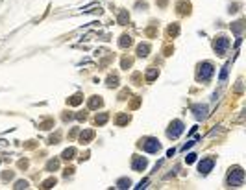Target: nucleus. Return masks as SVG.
Returning a JSON list of instances; mask_svg holds the SVG:
<instances>
[{"instance_id":"8","label":"nucleus","mask_w":246,"mask_h":190,"mask_svg":"<svg viewBox=\"0 0 246 190\" xmlns=\"http://www.w3.org/2000/svg\"><path fill=\"white\" fill-rule=\"evenodd\" d=\"M148 52H150V46L148 44H139V48H137V55L139 57H146Z\"/></svg>"},{"instance_id":"16","label":"nucleus","mask_w":246,"mask_h":190,"mask_svg":"<svg viewBox=\"0 0 246 190\" xmlns=\"http://www.w3.org/2000/svg\"><path fill=\"white\" fill-rule=\"evenodd\" d=\"M80 102H81V96H80V94H76V96H72V98H70V102H69V103H70V105H78Z\"/></svg>"},{"instance_id":"24","label":"nucleus","mask_w":246,"mask_h":190,"mask_svg":"<svg viewBox=\"0 0 246 190\" xmlns=\"http://www.w3.org/2000/svg\"><path fill=\"white\" fill-rule=\"evenodd\" d=\"M26 187H28V183H26V181H20V183H17L15 188H26Z\"/></svg>"},{"instance_id":"13","label":"nucleus","mask_w":246,"mask_h":190,"mask_svg":"<svg viewBox=\"0 0 246 190\" xmlns=\"http://www.w3.org/2000/svg\"><path fill=\"white\" fill-rule=\"evenodd\" d=\"M76 152H74V148H69V150H65L63 152V159L65 161H69V159H72V155H74Z\"/></svg>"},{"instance_id":"22","label":"nucleus","mask_w":246,"mask_h":190,"mask_svg":"<svg viewBox=\"0 0 246 190\" xmlns=\"http://www.w3.org/2000/svg\"><path fill=\"white\" fill-rule=\"evenodd\" d=\"M128 120H130V116H120V118L117 120V124H126Z\"/></svg>"},{"instance_id":"5","label":"nucleus","mask_w":246,"mask_h":190,"mask_svg":"<svg viewBox=\"0 0 246 190\" xmlns=\"http://www.w3.org/2000/svg\"><path fill=\"white\" fill-rule=\"evenodd\" d=\"M213 46H215V52H217L219 55H222V54L226 52V48L230 46V39H226V37H217L215 42H213Z\"/></svg>"},{"instance_id":"23","label":"nucleus","mask_w":246,"mask_h":190,"mask_svg":"<svg viewBox=\"0 0 246 190\" xmlns=\"http://www.w3.org/2000/svg\"><path fill=\"white\" fill-rule=\"evenodd\" d=\"M194 159H196V155H194V153H189V155H187V163H189V164H191V163H194Z\"/></svg>"},{"instance_id":"25","label":"nucleus","mask_w":246,"mask_h":190,"mask_svg":"<svg viewBox=\"0 0 246 190\" xmlns=\"http://www.w3.org/2000/svg\"><path fill=\"white\" fill-rule=\"evenodd\" d=\"M180 7H185V2H181ZM180 13H189V6H187V9H180Z\"/></svg>"},{"instance_id":"15","label":"nucleus","mask_w":246,"mask_h":190,"mask_svg":"<svg viewBox=\"0 0 246 190\" xmlns=\"http://www.w3.org/2000/svg\"><path fill=\"white\" fill-rule=\"evenodd\" d=\"M130 185H131L130 179H120V181H119V188H128Z\"/></svg>"},{"instance_id":"18","label":"nucleus","mask_w":246,"mask_h":190,"mask_svg":"<svg viewBox=\"0 0 246 190\" xmlns=\"http://www.w3.org/2000/svg\"><path fill=\"white\" fill-rule=\"evenodd\" d=\"M156 76H157V68H152V70L148 72V76H146V79H148V81H152V79H154Z\"/></svg>"},{"instance_id":"4","label":"nucleus","mask_w":246,"mask_h":190,"mask_svg":"<svg viewBox=\"0 0 246 190\" xmlns=\"http://www.w3.org/2000/svg\"><path fill=\"white\" fill-rule=\"evenodd\" d=\"M181 133H183V122H181V120H174V122L170 124L169 131H167L169 139H178Z\"/></svg>"},{"instance_id":"9","label":"nucleus","mask_w":246,"mask_h":190,"mask_svg":"<svg viewBox=\"0 0 246 190\" xmlns=\"http://www.w3.org/2000/svg\"><path fill=\"white\" fill-rule=\"evenodd\" d=\"M206 113H207V107H204V105H196V107H194V115H196V118H204Z\"/></svg>"},{"instance_id":"21","label":"nucleus","mask_w":246,"mask_h":190,"mask_svg":"<svg viewBox=\"0 0 246 190\" xmlns=\"http://www.w3.org/2000/svg\"><path fill=\"white\" fill-rule=\"evenodd\" d=\"M169 33L170 35H178V26H170L169 28Z\"/></svg>"},{"instance_id":"6","label":"nucleus","mask_w":246,"mask_h":190,"mask_svg":"<svg viewBox=\"0 0 246 190\" xmlns=\"http://www.w3.org/2000/svg\"><path fill=\"white\" fill-rule=\"evenodd\" d=\"M146 168V159L144 157H133V170H137V172H143Z\"/></svg>"},{"instance_id":"14","label":"nucleus","mask_w":246,"mask_h":190,"mask_svg":"<svg viewBox=\"0 0 246 190\" xmlns=\"http://www.w3.org/2000/svg\"><path fill=\"white\" fill-rule=\"evenodd\" d=\"M231 28H233V31H235V33H241V31H243V20L235 22V24H233Z\"/></svg>"},{"instance_id":"20","label":"nucleus","mask_w":246,"mask_h":190,"mask_svg":"<svg viewBox=\"0 0 246 190\" xmlns=\"http://www.w3.org/2000/svg\"><path fill=\"white\" fill-rule=\"evenodd\" d=\"M107 85H109V87H115V85H117V76H111V78L107 79Z\"/></svg>"},{"instance_id":"7","label":"nucleus","mask_w":246,"mask_h":190,"mask_svg":"<svg viewBox=\"0 0 246 190\" xmlns=\"http://www.w3.org/2000/svg\"><path fill=\"white\" fill-rule=\"evenodd\" d=\"M213 164H215V163H213V159H204V161L200 163V166H198V168H200V172L206 176V174H209V170L213 168Z\"/></svg>"},{"instance_id":"10","label":"nucleus","mask_w":246,"mask_h":190,"mask_svg":"<svg viewBox=\"0 0 246 190\" xmlns=\"http://www.w3.org/2000/svg\"><path fill=\"white\" fill-rule=\"evenodd\" d=\"M93 137H94V133H93L91 129H87V131H83V133L80 135V140H81V144H83V142H89Z\"/></svg>"},{"instance_id":"1","label":"nucleus","mask_w":246,"mask_h":190,"mask_svg":"<svg viewBox=\"0 0 246 190\" xmlns=\"http://www.w3.org/2000/svg\"><path fill=\"white\" fill-rule=\"evenodd\" d=\"M243 181H244V172H243V168L235 166L233 170H230V176H228V183H230V187H241Z\"/></svg>"},{"instance_id":"3","label":"nucleus","mask_w":246,"mask_h":190,"mask_svg":"<svg viewBox=\"0 0 246 190\" xmlns=\"http://www.w3.org/2000/svg\"><path fill=\"white\" fill-rule=\"evenodd\" d=\"M139 146H141L144 152H148V153H156V152H159V148H161V144H159L157 139H144V140H141Z\"/></svg>"},{"instance_id":"19","label":"nucleus","mask_w":246,"mask_h":190,"mask_svg":"<svg viewBox=\"0 0 246 190\" xmlns=\"http://www.w3.org/2000/svg\"><path fill=\"white\" fill-rule=\"evenodd\" d=\"M106 120H107V115H100V116H96V124H106Z\"/></svg>"},{"instance_id":"11","label":"nucleus","mask_w":246,"mask_h":190,"mask_svg":"<svg viewBox=\"0 0 246 190\" xmlns=\"http://www.w3.org/2000/svg\"><path fill=\"white\" fill-rule=\"evenodd\" d=\"M119 44H120L122 48L130 46V44H131V37H130V35H122V37H120V42H119Z\"/></svg>"},{"instance_id":"2","label":"nucleus","mask_w":246,"mask_h":190,"mask_svg":"<svg viewBox=\"0 0 246 190\" xmlns=\"http://www.w3.org/2000/svg\"><path fill=\"white\" fill-rule=\"evenodd\" d=\"M213 72H215V68H213V65L209 63V61H206V63H200L198 65V72H196V78L198 79H202V81H207L211 76H213Z\"/></svg>"},{"instance_id":"17","label":"nucleus","mask_w":246,"mask_h":190,"mask_svg":"<svg viewBox=\"0 0 246 190\" xmlns=\"http://www.w3.org/2000/svg\"><path fill=\"white\" fill-rule=\"evenodd\" d=\"M126 20H128V13H126V11H120V15H119V22L124 24Z\"/></svg>"},{"instance_id":"12","label":"nucleus","mask_w":246,"mask_h":190,"mask_svg":"<svg viewBox=\"0 0 246 190\" xmlns=\"http://www.w3.org/2000/svg\"><path fill=\"white\" fill-rule=\"evenodd\" d=\"M100 105H102V100H100V98H96V96L89 102V109H96V107H100Z\"/></svg>"}]
</instances>
